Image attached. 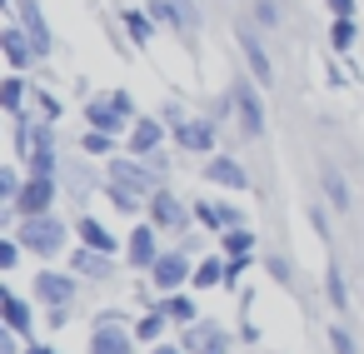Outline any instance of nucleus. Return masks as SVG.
Wrapping results in <instances>:
<instances>
[{"label":"nucleus","instance_id":"f257e3e1","mask_svg":"<svg viewBox=\"0 0 364 354\" xmlns=\"http://www.w3.org/2000/svg\"><path fill=\"white\" fill-rule=\"evenodd\" d=\"M70 235H75V225H70V220H60L55 210H50V215H31V220H21V225H16V240L26 245V254H31L36 264H50V259L70 254V250H75V245H70Z\"/></svg>","mask_w":364,"mask_h":354},{"label":"nucleus","instance_id":"f03ea898","mask_svg":"<svg viewBox=\"0 0 364 354\" xmlns=\"http://www.w3.org/2000/svg\"><path fill=\"white\" fill-rule=\"evenodd\" d=\"M230 95H235V125H240V135H245V140H264V130H269L264 85H259L250 70H240L235 85H230Z\"/></svg>","mask_w":364,"mask_h":354},{"label":"nucleus","instance_id":"7ed1b4c3","mask_svg":"<svg viewBox=\"0 0 364 354\" xmlns=\"http://www.w3.org/2000/svg\"><path fill=\"white\" fill-rule=\"evenodd\" d=\"M235 50H240V60H245V70L264 85V90H274L279 85V70H274V55H269V45H264V31L255 26V21H245V26H235Z\"/></svg>","mask_w":364,"mask_h":354},{"label":"nucleus","instance_id":"20e7f679","mask_svg":"<svg viewBox=\"0 0 364 354\" xmlns=\"http://www.w3.org/2000/svg\"><path fill=\"white\" fill-rule=\"evenodd\" d=\"M60 190H65V200H75V205L100 200V190H105V165L90 160V155L65 160V165H60Z\"/></svg>","mask_w":364,"mask_h":354},{"label":"nucleus","instance_id":"39448f33","mask_svg":"<svg viewBox=\"0 0 364 354\" xmlns=\"http://www.w3.org/2000/svg\"><path fill=\"white\" fill-rule=\"evenodd\" d=\"M145 220H150L160 235H190L195 210H190V200H180L170 185H160V190L150 195V205H145Z\"/></svg>","mask_w":364,"mask_h":354},{"label":"nucleus","instance_id":"423d86ee","mask_svg":"<svg viewBox=\"0 0 364 354\" xmlns=\"http://www.w3.org/2000/svg\"><path fill=\"white\" fill-rule=\"evenodd\" d=\"M220 130H225V125H215L210 115H185V120H175V125H170V140H175L185 155L210 160V155L220 150Z\"/></svg>","mask_w":364,"mask_h":354},{"label":"nucleus","instance_id":"0eeeda50","mask_svg":"<svg viewBox=\"0 0 364 354\" xmlns=\"http://www.w3.org/2000/svg\"><path fill=\"white\" fill-rule=\"evenodd\" d=\"M105 180H115V185H125V190L145 195V200L165 185V180L155 175V165H150V160H135V155H125V150H120L115 160H105Z\"/></svg>","mask_w":364,"mask_h":354},{"label":"nucleus","instance_id":"6e6552de","mask_svg":"<svg viewBox=\"0 0 364 354\" xmlns=\"http://www.w3.org/2000/svg\"><path fill=\"white\" fill-rule=\"evenodd\" d=\"M200 180L205 185H215V190H225V195H245L255 180H250V170H245V160L240 155H230V150H215L205 165H200Z\"/></svg>","mask_w":364,"mask_h":354},{"label":"nucleus","instance_id":"1a4fd4ad","mask_svg":"<svg viewBox=\"0 0 364 354\" xmlns=\"http://www.w3.org/2000/svg\"><path fill=\"white\" fill-rule=\"evenodd\" d=\"M31 289H36V304H41V309L75 304V294H80V274L55 269V264H41V269H36V279H31Z\"/></svg>","mask_w":364,"mask_h":354},{"label":"nucleus","instance_id":"9d476101","mask_svg":"<svg viewBox=\"0 0 364 354\" xmlns=\"http://www.w3.org/2000/svg\"><path fill=\"white\" fill-rule=\"evenodd\" d=\"M190 279H195V254H190V250H180V245H170V250L155 259V269H150L155 294H175V289H185Z\"/></svg>","mask_w":364,"mask_h":354},{"label":"nucleus","instance_id":"9b49d317","mask_svg":"<svg viewBox=\"0 0 364 354\" xmlns=\"http://www.w3.org/2000/svg\"><path fill=\"white\" fill-rule=\"evenodd\" d=\"M165 235L150 225V220H135L130 225V235H125V264L130 269H140V274H150L155 269V259L165 254V245H160Z\"/></svg>","mask_w":364,"mask_h":354},{"label":"nucleus","instance_id":"f8f14e48","mask_svg":"<svg viewBox=\"0 0 364 354\" xmlns=\"http://www.w3.org/2000/svg\"><path fill=\"white\" fill-rule=\"evenodd\" d=\"M170 145V125L160 120V115H140L130 130H125V155H135V160H150V155H160Z\"/></svg>","mask_w":364,"mask_h":354},{"label":"nucleus","instance_id":"ddd939ff","mask_svg":"<svg viewBox=\"0 0 364 354\" xmlns=\"http://www.w3.org/2000/svg\"><path fill=\"white\" fill-rule=\"evenodd\" d=\"M11 21L26 26V36L36 41V55H41V65H46V60L55 55V31H50L46 11H41V0H16V6H11Z\"/></svg>","mask_w":364,"mask_h":354},{"label":"nucleus","instance_id":"4468645a","mask_svg":"<svg viewBox=\"0 0 364 354\" xmlns=\"http://www.w3.org/2000/svg\"><path fill=\"white\" fill-rule=\"evenodd\" d=\"M80 125H85V130H105V135H120V140H125V130H130V120L120 115V105L110 100V90L85 95V105H80Z\"/></svg>","mask_w":364,"mask_h":354},{"label":"nucleus","instance_id":"2eb2a0df","mask_svg":"<svg viewBox=\"0 0 364 354\" xmlns=\"http://www.w3.org/2000/svg\"><path fill=\"white\" fill-rule=\"evenodd\" d=\"M55 200H65L60 180H50V175H31L26 190H21V200H16V215H21V220H31V215H50Z\"/></svg>","mask_w":364,"mask_h":354},{"label":"nucleus","instance_id":"dca6fc26","mask_svg":"<svg viewBox=\"0 0 364 354\" xmlns=\"http://www.w3.org/2000/svg\"><path fill=\"white\" fill-rule=\"evenodd\" d=\"M115 264H120V254H100V250H85V245H75V250L65 254V269L80 274V279H90V284L115 279Z\"/></svg>","mask_w":364,"mask_h":354},{"label":"nucleus","instance_id":"f3484780","mask_svg":"<svg viewBox=\"0 0 364 354\" xmlns=\"http://www.w3.org/2000/svg\"><path fill=\"white\" fill-rule=\"evenodd\" d=\"M180 344H185L190 354H230L235 334H230V329H220L215 319H195V324H185Z\"/></svg>","mask_w":364,"mask_h":354},{"label":"nucleus","instance_id":"a211bd4d","mask_svg":"<svg viewBox=\"0 0 364 354\" xmlns=\"http://www.w3.org/2000/svg\"><path fill=\"white\" fill-rule=\"evenodd\" d=\"M0 55H6V65L11 70H31V65H41V55H36V41L26 36V26L21 21H6V31H0Z\"/></svg>","mask_w":364,"mask_h":354},{"label":"nucleus","instance_id":"6ab92c4d","mask_svg":"<svg viewBox=\"0 0 364 354\" xmlns=\"http://www.w3.org/2000/svg\"><path fill=\"white\" fill-rule=\"evenodd\" d=\"M319 195H324V205L334 215H349L354 210V185H349V175L334 160H319Z\"/></svg>","mask_w":364,"mask_h":354},{"label":"nucleus","instance_id":"aec40b11","mask_svg":"<svg viewBox=\"0 0 364 354\" xmlns=\"http://www.w3.org/2000/svg\"><path fill=\"white\" fill-rule=\"evenodd\" d=\"M75 240L85 245V250H100V254H125V240H115L110 235V225L105 220H95V215H75Z\"/></svg>","mask_w":364,"mask_h":354},{"label":"nucleus","instance_id":"412c9836","mask_svg":"<svg viewBox=\"0 0 364 354\" xmlns=\"http://www.w3.org/2000/svg\"><path fill=\"white\" fill-rule=\"evenodd\" d=\"M0 319H6V329H16L21 339H31V329H36V304L6 284V289H0Z\"/></svg>","mask_w":364,"mask_h":354},{"label":"nucleus","instance_id":"4be33fe9","mask_svg":"<svg viewBox=\"0 0 364 354\" xmlns=\"http://www.w3.org/2000/svg\"><path fill=\"white\" fill-rule=\"evenodd\" d=\"M120 31H125V41L135 45V50H150V41H155V16L145 11V6H120Z\"/></svg>","mask_w":364,"mask_h":354},{"label":"nucleus","instance_id":"5701e85b","mask_svg":"<svg viewBox=\"0 0 364 354\" xmlns=\"http://www.w3.org/2000/svg\"><path fill=\"white\" fill-rule=\"evenodd\" d=\"M135 324H105L90 329V354H135Z\"/></svg>","mask_w":364,"mask_h":354},{"label":"nucleus","instance_id":"b1692460","mask_svg":"<svg viewBox=\"0 0 364 354\" xmlns=\"http://www.w3.org/2000/svg\"><path fill=\"white\" fill-rule=\"evenodd\" d=\"M31 95H36V80L21 75V70H11L6 80H0V110H6V115H26L31 110Z\"/></svg>","mask_w":364,"mask_h":354},{"label":"nucleus","instance_id":"393cba45","mask_svg":"<svg viewBox=\"0 0 364 354\" xmlns=\"http://www.w3.org/2000/svg\"><path fill=\"white\" fill-rule=\"evenodd\" d=\"M100 200L115 210V215H125V220H145V195H135V190H125V185H115V180H105V190H100Z\"/></svg>","mask_w":364,"mask_h":354},{"label":"nucleus","instance_id":"a878e982","mask_svg":"<svg viewBox=\"0 0 364 354\" xmlns=\"http://www.w3.org/2000/svg\"><path fill=\"white\" fill-rule=\"evenodd\" d=\"M75 150H80V155H90V160H115V155L125 150V140H120V135H105V130H85V125H80Z\"/></svg>","mask_w":364,"mask_h":354},{"label":"nucleus","instance_id":"bb28decb","mask_svg":"<svg viewBox=\"0 0 364 354\" xmlns=\"http://www.w3.org/2000/svg\"><path fill=\"white\" fill-rule=\"evenodd\" d=\"M145 11L155 16L160 31H175L180 41H190V21H185V11H180V0H145Z\"/></svg>","mask_w":364,"mask_h":354},{"label":"nucleus","instance_id":"cd10ccee","mask_svg":"<svg viewBox=\"0 0 364 354\" xmlns=\"http://www.w3.org/2000/svg\"><path fill=\"white\" fill-rule=\"evenodd\" d=\"M354 45H359V21H354V16H334V21H329V50H334L339 60H349Z\"/></svg>","mask_w":364,"mask_h":354},{"label":"nucleus","instance_id":"c85d7f7f","mask_svg":"<svg viewBox=\"0 0 364 354\" xmlns=\"http://www.w3.org/2000/svg\"><path fill=\"white\" fill-rule=\"evenodd\" d=\"M225 254H200L195 259V279H190V289H225Z\"/></svg>","mask_w":364,"mask_h":354},{"label":"nucleus","instance_id":"c756f323","mask_svg":"<svg viewBox=\"0 0 364 354\" xmlns=\"http://www.w3.org/2000/svg\"><path fill=\"white\" fill-rule=\"evenodd\" d=\"M155 304L170 314V324H195V319H205V314H200V304H195L185 289H175V294H160Z\"/></svg>","mask_w":364,"mask_h":354},{"label":"nucleus","instance_id":"7c9ffc66","mask_svg":"<svg viewBox=\"0 0 364 354\" xmlns=\"http://www.w3.org/2000/svg\"><path fill=\"white\" fill-rule=\"evenodd\" d=\"M31 110L41 115V120H50V125H60L65 120V100L46 85V80H36V95H31Z\"/></svg>","mask_w":364,"mask_h":354},{"label":"nucleus","instance_id":"2f4dec72","mask_svg":"<svg viewBox=\"0 0 364 354\" xmlns=\"http://www.w3.org/2000/svg\"><path fill=\"white\" fill-rule=\"evenodd\" d=\"M324 299H329V304H334L339 314L349 309V279H344L339 259H329V264H324Z\"/></svg>","mask_w":364,"mask_h":354},{"label":"nucleus","instance_id":"473e14b6","mask_svg":"<svg viewBox=\"0 0 364 354\" xmlns=\"http://www.w3.org/2000/svg\"><path fill=\"white\" fill-rule=\"evenodd\" d=\"M255 230L250 225H235V230H225L220 235V254H230V259H240V254H255Z\"/></svg>","mask_w":364,"mask_h":354},{"label":"nucleus","instance_id":"72a5a7b5","mask_svg":"<svg viewBox=\"0 0 364 354\" xmlns=\"http://www.w3.org/2000/svg\"><path fill=\"white\" fill-rule=\"evenodd\" d=\"M165 324H170V314H165V309L155 304L150 314H140V319H135V339H140V344H160V334H165Z\"/></svg>","mask_w":364,"mask_h":354},{"label":"nucleus","instance_id":"f704fd0d","mask_svg":"<svg viewBox=\"0 0 364 354\" xmlns=\"http://www.w3.org/2000/svg\"><path fill=\"white\" fill-rule=\"evenodd\" d=\"M190 210H195V225H200L205 235H225V220H220V200H190Z\"/></svg>","mask_w":364,"mask_h":354},{"label":"nucleus","instance_id":"c9c22d12","mask_svg":"<svg viewBox=\"0 0 364 354\" xmlns=\"http://www.w3.org/2000/svg\"><path fill=\"white\" fill-rule=\"evenodd\" d=\"M259 264H264V274H269L279 289H289V284H294V264H289L279 250H264V254H259Z\"/></svg>","mask_w":364,"mask_h":354},{"label":"nucleus","instance_id":"e433bc0d","mask_svg":"<svg viewBox=\"0 0 364 354\" xmlns=\"http://www.w3.org/2000/svg\"><path fill=\"white\" fill-rule=\"evenodd\" d=\"M250 21H255L259 31H279V26H284L279 0H250Z\"/></svg>","mask_w":364,"mask_h":354},{"label":"nucleus","instance_id":"4c0bfd02","mask_svg":"<svg viewBox=\"0 0 364 354\" xmlns=\"http://www.w3.org/2000/svg\"><path fill=\"white\" fill-rule=\"evenodd\" d=\"M21 259H26V245L16 235H0V274H16Z\"/></svg>","mask_w":364,"mask_h":354},{"label":"nucleus","instance_id":"58836bf2","mask_svg":"<svg viewBox=\"0 0 364 354\" xmlns=\"http://www.w3.org/2000/svg\"><path fill=\"white\" fill-rule=\"evenodd\" d=\"M304 215H309V225H314V235H319V240H329V235H334V230H329V205H324V200H309V210H304Z\"/></svg>","mask_w":364,"mask_h":354},{"label":"nucleus","instance_id":"ea45409f","mask_svg":"<svg viewBox=\"0 0 364 354\" xmlns=\"http://www.w3.org/2000/svg\"><path fill=\"white\" fill-rule=\"evenodd\" d=\"M225 259H230V254H225ZM250 264H255V254L230 259V264H225V289H235V294H240V279H245V269H250Z\"/></svg>","mask_w":364,"mask_h":354},{"label":"nucleus","instance_id":"a19ab883","mask_svg":"<svg viewBox=\"0 0 364 354\" xmlns=\"http://www.w3.org/2000/svg\"><path fill=\"white\" fill-rule=\"evenodd\" d=\"M329 344H334V354H359V344L344 324H329Z\"/></svg>","mask_w":364,"mask_h":354},{"label":"nucleus","instance_id":"79ce46f5","mask_svg":"<svg viewBox=\"0 0 364 354\" xmlns=\"http://www.w3.org/2000/svg\"><path fill=\"white\" fill-rule=\"evenodd\" d=\"M220 220H225V230L250 225V220H245V205H235V200H220Z\"/></svg>","mask_w":364,"mask_h":354},{"label":"nucleus","instance_id":"37998d69","mask_svg":"<svg viewBox=\"0 0 364 354\" xmlns=\"http://www.w3.org/2000/svg\"><path fill=\"white\" fill-rule=\"evenodd\" d=\"M180 11H185V21H190V36H200V31H205V16H200V0H180Z\"/></svg>","mask_w":364,"mask_h":354},{"label":"nucleus","instance_id":"c03bdc74","mask_svg":"<svg viewBox=\"0 0 364 354\" xmlns=\"http://www.w3.org/2000/svg\"><path fill=\"white\" fill-rule=\"evenodd\" d=\"M324 11H329V16H354V21H359V0H324Z\"/></svg>","mask_w":364,"mask_h":354},{"label":"nucleus","instance_id":"a18cd8bd","mask_svg":"<svg viewBox=\"0 0 364 354\" xmlns=\"http://www.w3.org/2000/svg\"><path fill=\"white\" fill-rule=\"evenodd\" d=\"M46 324H50V329H65V324H70V304H55V309H46Z\"/></svg>","mask_w":364,"mask_h":354},{"label":"nucleus","instance_id":"49530a36","mask_svg":"<svg viewBox=\"0 0 364 354\" xmlns=\"http://www.w3.org/2000/svg\"><path fill=\"white\" fill-rule=\"evenodd\" d=\"M324 85H334V90H344L349 80H344V70H339V65H324Z\"/></svg>","mask_w":364,"mask_h":354},{"label":"nucleus","instance_id":"de8ad7c7","mask_svg":"<svg viewBox=\"0 0 364 354\" xmlns=\"http://www.w3.org/2000/svg\"><path fill=\"white\" fill-rule=\"evenodd\" d=\"M150 354H190V349H185V344H165V339H160V344H150Z\"/></svg>","mask_w":364,"mask_h":354},{"label":"nucleus","instance_id":"09e8293b","mask_svg":"<svg viewBox=\"0 0 364 354\" xmlns=\"http://www.w3.org/2000/svg\"><path fill=\"white\" fill-rule=\"evenodd\" d=\"M26 354H60L55 344H26Z\"/></svg>","mask_w":364,"mask_h":354}]
</instances>
